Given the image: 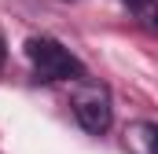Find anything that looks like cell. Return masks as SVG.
Here are the masks:
<instances>
[{
    "instance_id": "6da1fadb",
    "label": "cell",
    "mask_w": 158,
    "mask_h": 154,
    "mask_svg": "<svg viewBox=\"0 0 158 154\" xmlns=\"http://www.w3.org/2000/svg\"><path fill=\"white\" fill-rule=\"evenodd\" d=\"M26 59L33 63L37 81H77L85 77V66L59 44L55 37H30L26 40Z\"/></svg>"
},
{
    "instance_id": "7a4b0ae2",
    "label": "cell",
    "mask_w": 158,
    "mask_h": 154,
    "mask_svg": "<svg viewBox=\"0 0 158 154\" xmlns=\"http://www.w3.org/2000/svg\"><path fill=\"white\" fill-rule=\"evenodd\" d=\"M74 117H77V125L85 132H92V136H103L107 128H110V99L96 88V92H85L77 95V103H74Z\"/></svg>"
},
{
    "instance_id": "3957f363",
    "label": "cell",
    "mask_w": 158,
    "mask_h": 154,
    "mask_svg": "<svg viewBox=\"0 0 158 154\" xmlns=\"http://www.w3.org/2000/svg\"><path fill=\"white\" fill-rule=\"evenodd\" d=\"M121 4H125V7H132V11H143V15L151 11V0H121Z\"/></svg>"
},
{
    "instance_id": "277c9868",
    "label": "cell",
    "mask_w": 158,
    "mask_h": 154,
    "mask_svg": "<svg viewBox=\"0 0 158 154\" xmlns=\"http://www.w3.org/2000/svg\"><path fill=\"white\" fill-rule=\"evenodd\" d=\"M0 66H4V44H0Z\"/></svg>"
}]
</instances>
